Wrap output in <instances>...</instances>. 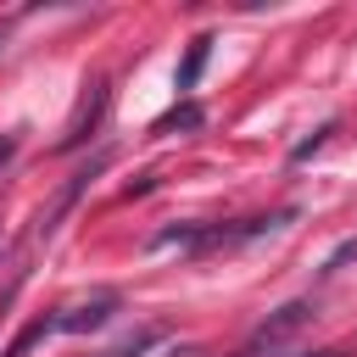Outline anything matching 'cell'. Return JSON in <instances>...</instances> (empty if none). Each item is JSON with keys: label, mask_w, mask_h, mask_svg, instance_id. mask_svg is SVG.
<instances>
[{"label": "cell", "mask_w": 357, "mask_h": 357, "mask_svg": "<svg viewBox=\"0 0 357 357\" xmlns=\"http://www.w3.org/2000/svg\"><path fill=\"white\" fill-rule=\"evenodd\" d=\"M106 100H112V84H106V78H89V84H84V100H78V112H73V123H67V134L56 139V151H78V145L89 139V128L100 123Z\"/></svg>", "instance_id": "cell-1"}, {"label": "cell", "mask_w": 357, "mask_h": 357, "mask_svg": "<svg viewBox=\"0 0 357 357\" xmlns=\"http://www.w3.org/2000/svg\"><path fill=\"white\" fill-rule=\"evenodd\" d=\"M112 312H117V296H112V290H100V296H89V301L61 307V312H56V335H84V329H100V324H112Z\"/></svg>", "instance_id": "cell-2"}, {"label": "cell", "mask_w": 357, "mask_h": 357, "mask_svg": "<svg viewBox=\"0 0 357 357\" xmlns=\"http://www.w3.org/2000/svg\"><path fill=\"white\" fill-rule=\"evenodd\" d=\"M307 318H312V301H290V307H279V312H273V318H268V324L251 335V346H245V351H262V346H279V340H290V335H296Z\"/></svg>", "instance_id": "cell-3"}, {"label": "cell", "mask_w": 357, "mask_h": 357, "mask_svg": "<svg viewBox=\"0 0 357 357\" xmlns=\"http://www.w3.org/2000/svg\"><path fill=\"white\" fill-rule=\"evenodd\" d=\"M206 56H212V39H206V33H195V39H190V50H184V61H178V73H173V89H178V95H190V89H195V78H201Z\"/></svg>", "instance_id": "cell-4"}, {"label": "cell", "mask_w": 357, "mask_h": 357, "mask_svg": "<svg viewBox=\"0 0 357 357\" xmlns=\"http://www.w3.org/2000/svg\"><path fill=\"white\" fill-rule=\"evenodd\" d=\"M201 123H206V112H201L195 100H184V106L162 112V117L151 123V134H190V128H201Z\"/></svg>", "instance_id": "cell-5"}, {"label": "cell", "mask_w": 357, "mask_h": 357, "mask_svg": "<svg viewBox=\"0 0 357 357\" xmlns=\"http://www.w3.org/2000/svg\"><path fill=\"white\" fill-rule=\"evenodd\" d=\"M45 335H56V312H45V318H33V324H28V329H22V335H17V340H11V346H6L0 357H28V351H33V346H39Z\"/></svg>", "instance_id": "cell-6"}, {"label": "cell", "mask_w": 357, "mask_h": 357, "mask_svg": "<svg viewBox=\"0 0 357 357\" xmlns=\"http://www.w3.org/2000/svg\"><path fill=\"white\" fill-rule=\"evenodd\" d=\"M156 340H162V329H151V324H145V329H134L128 340H117V346H112V351H100V357H139V351H151Z\"/></svg>", "instance_id": "cell-7"}, {"label": "cell", "mask_w": 357, "mask_h": 357, "mask_svg": "<svg viewBox=\"0 0 357 357\" xmlns=\"http://www.w3.org/2000/svg\"><path fill=\"white\" fill-rule=\"evenodd\" d=\"M346 262H357V240H340V245L329 251V262H324V273H340Z\"/></svg>", "instance_id": "cell-8"}, {"label": "cell", "mask_w": 357, "mask_h": 357, "mask_svg": "<svg viewBox=\"0 0 357 357\" xmlns=\"http://www.w3.org/2000/svg\"><path fill=\"white\" fill-rule=\"evenodd\" d=\"M329 134H335V123H324V128H318V134H312V139H301V145H296V151H290V156H296V162H307V156H312V151H318V145H324V139H329Z\"/></svg>", "instance_id": "cell-9"}, {"label": "cell", "mask_w": 357, "mask_h": 357, "mask_svg": "<svg viewBox=\"0 0 357 357\" xmlns=\"http://www.w3.org/2000/svg\"><path fill=\"white\" fill-rule=\"evenodd\" d=\"M11 156H17V134H0V173L11 167Z\"/></svg>", "instance_id": "cell-10"}, {"label": "cell", "mask_w": 357, "mask_h": 357, "mask_svg": "<svg viewBox=\"0 0 357 357\" xmlns=\"http://www.w3.org/2000/svg\"><path fill=\"white\" fill-rule=\"evenodd\" d=\"M307 357H340V351H307Z\"/></svg>", "instance_id": "cell-11"}]
</instances>
